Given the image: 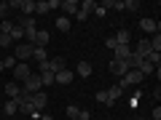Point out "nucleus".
Segmentation results:
<instances>
[{
	"mask_svg": "<svg viewBox=\"0 0 161 120\" xmlns=\"http://www.w3.org/2000/svg\"><path fill=\"white\" fill-rule=\"evenodd\" d=\"M124 6H126V11H137V8H140V0H124Z\"/></svg>",
	"mask_w": 161,
	"mask_h": 120,
	"instance_id": "cd10ccee",
	"label": "nucleus"
},
{
	"mask_svg": "<svg viewBox=\"0 0 161 120\" xmlns=\"http://www.w3.org/2000/svg\"><path fill=\"white\" fill-rule=\"evenodd\" d=\"M59 8H62L64 13H70V16H75V13H78V0H62Z\"/></svg>",
	"mask_w": 161,
	"mask_h": 120,
	"instance_id": "f8f14e48",
	"label": "nucleus"
},
{
	"mask_svg": "<svg viewBox=\"0 0 161 120\" xmlns=\"http://www.w3.org/2000/svg\"><path fill=\"white\" fill-rule=\"evenodd\" d=\"M94 13H97V16H99V19H102V16H105V13H108V8H105V6H97V8H94Z\"/></svg>",
	"mask_w": 161,
	"mask_h": 120,
	"instance_id": "2f4dec72",
	"label": "nucleus"
},
{
	"mask_svg": "<svg viewBox=\"0 0 161 120\" xmlns=\"http://www.w3.org/2000/svg\"><path fill=\"white\" fill-rule=\"evenodd\" d=\"M8 8H22V0H8Z\"/></svg>",
	"mask_w": 161,
	"mask_h": 120,
	"instance_id": "f704fd0d",
	"label": "nucleus"
},
{
	"mask_svg": "<svg viewBox=\"0 0 161 120\" xmlns=\"http://www.w3.org/2000/svg\"><path fill=\"white\" fill-rule=\"evenodd\" d=\"M73 120H78V118H73Z\"/></svg>",
	"mask_w": 161,
	"mask_h": 120,
	"instance_id": "58836bf2",
	"label": "nucleus"
},
{
	"mask_svg": "<svg viewBox=\"0 0 161 120\" xmlns=\"http://www.w3.org/2000/svg\"><path fill=\"white\" fill-rule=\"evenodd\" d=\"M78 112H80V109L75 107V104H70V107H67V120H73V118H78Z\"/></svg>",
	"mask_w": 161,
	"mask_h": 120,
	"instance_id": "c85d7f7f",
	"label": "nucleus"
},
{
	"mask_svg": "<svg viewBox=\"0 0 161 120\" xmlns=\"http://www.w3.org/2000/svg\"><path fill=\"white\" fill-rule=\"evenodd\" d=\"M46 64H48V69H51L54 75H57V72H62V69H67V62H64L62 56H54V59H48Z\"/></svg>",
	"mask_w": 161,
	"mask_h": 120,
	"instance_id": "6e6552de",
	"label": "nucleus"
},
{
	"mask_svg": "<svg viewBox=\"0 0 161 120\" xmlns=\"http://www.w3.org/2000/svg\"><path fill=\"white\" fill-rule=\"evenodd\" d=\"M38 91H43V83H40V75L32 72V75L22 83V93H38Z\"/></svg>",
	"mask_w": 161,
	"mask_h": 120,
	"instance_id": "f257e3e1",
	"label": "nucleus"
},
{
	"mask_svg": "<svg viewBox=\"0 0 161 120\" xmlns=\"http://www.w3.org/2000/svg\"><path fill=\"white\" fill-rule=\"evenodd\" d=\"M134 56H140V59H148V56H150V43H148V40H140V43H137Z\"/></svg>",
	"mask_w": 161,
	"mask_h": 120,
	"instance_id": "4468645a",
	"label": "nucleus"
},
{
	"mask_svg": "<svg viewBox=\"0 0 161 120\" xmlns=\"http://www.w3.org/2000/svg\"><path fill=\"white\" fill-rule=\"evenodd\" d=\"M113 40H115V46H129V43H132V32H129V29H118V32L113 35Z\"/></svg>",
	"mask_w": 161,
	"mask_h": 120,
	"instance_id": "1a4fd4ad",
	"label": "nucleus"
},
{
	"mask_svg": "<svg viewBox=\"0 0 161 120\" xmlns=\"http://www.w3.org/2000/svg\"><path fill=\"white\" fill-rule=\"evenodd\" d=\"M129 69H132V67H129V62H126V59H124V62H121V59H110V72H113L118 80L124 78V75H126Z\"/></svg>",
	"mask_w": 161,
	"mask_h": 120,
	"instance_id": "20e7f679",
	"label": "nucleus"
},
{
	"mask_svg": "<svg viewBox=\"0 0 161 120\" xmlns=\"http://www.w3.org/2000/svg\"><path fill=\"white\" fill-rule=\"evenodd\" d=\"M94 96H97V102H99V104H110V102H108V91H97Z\"/></svg>",
	"mask_w": 161,
	"mask_h": 120,
	"instance_id": "c756f323",
	"label": "nucleus"
},
{
	"mask_svg": "<svg viewBox=\"0 0 161 120\" xmlns=\"http://www.w3.org/2000/svg\"><path fill=\"white\" fill-rule=\"evenodd\" d=\"M0 62H3V67H6V69H14V67H16V59H14V53H3V56H0Z\"/></svg>",
	"mask_w": 161,
	"mask_h": 120,
	"instance_id": "6ab92c4d",
	"label": "nucleus"
},
{
	"mask_svg": "<svg viewBox=\"0 0 161 120\" xmlns=\"http://www.w3.org/2000/svg\"><path fill=\"white\" fill-rule=\"evenodd\" d=\"M78 8H80V11H86V13H92L94 8H97V3H94V0H83V3H78Z\"/></svg>",
	"mask_w": 161,
	"mask_h": 120,
	"instance_id": "b1692460",
	"label": "nucleus"
},
{
	"mask_svg": "<svg viewBox=\"0 0 161 120\" xmlns=\"http://www.w3.org/2000/svg\"><path fill=\"white\" fill-rule=\"evenodd\" d=\"M35 13H48V3H46V0L35 3Z\"/></svg>",
	"mask_w": 161,
	"mask_h": 120,
	"instance_id": "bb28decb",
	"label": "nucleus"
},
{
	"mask_svg": "<svg viewBox=\"0 0 161 120\" xmlns=\"http://www.w3.org/2000/svg\"><path fill=\"white\" fill-rule=\"evenodd\" d=\"M30 102H32V107H35V109H38V112H40V109H43V107H46V104H48V93L38 91V93H32V96H30Z\"/></svg>",
	"mask_w": 161,
	"mask_h": 120,
	"instance_id": "39448f33",
	"label": "nucleus"
},
{
	"mask_svg": "<svg viewBox=\"0 0 161 120\" xmlns=\"http://www.w3.org/2000/svg\"><path fill=\"white\" fill-rule=\"evenodd\" d=\"M11 27H14V22H3V27H0V32H11Z\"/></svg>",
	"mask_w": 161,
	"mask_h": 120,
	"instance_id": "72a5a7b5",
	"label": "nucleus"
},
{
	"mask_svg": "<svg viewBox=\"0 0 161 120\" xmlns=\"http://www.w3.org/2000/svg\"><path fill=\"white\" fill-rule=\"evenodd\" d=\"M11 72H14V83H24V80L32 75V69H30V64H27V62H19L16 67L11 69Z\"/></svg>",
	"mask_w": 161,
	"mask_h": 120,
	"instance_id": "7ed1b4c3",
	"label": "nucleus"
},
{
	"mask_svg": "<svg viewBox=\"0 0 161 120\" xmlns=\"http://www.w3.org/2000/svg\"><path fill=\"white\" fill-rule=\"evenodd\" d=\"M148 43H150V51H156V53H158V51H161V32H156L153 38L148 40Z\"/></svg>",
	"mask_w": 161,
	"mask_h": 120,
	"instance_id": "412c9836",
	"label": "nucleus"
},
{
	"mask_svg": "<svg viewBox=\"0 0 161 120\" xmlns=\"http://www.w3.org/2000/svg\"><path fill=\"white\" fill-rule=\"evenodd\" d=\"M22 13L24 16H32L35 13V0H22Z\"/></svg>",
	"mask_w": 161,
	"mask_h": 120,
	"instance_id": "aec40b11",
	"label": "nucleus"
},
{
	"mask_svg": "<svg viewBox=\"0 0 161 120\" xmlns=\"http://www.w3.org/2000/svg\"><path fill=\"white\" fill-rule=\"evenodd\" d=\"M0 72H6V67H3V62H0Z\"/></svg>",
	"mask_w": 161,
	"mask_h": 120,
	"instance_id": "4c0bfd02",
	"label": "nucleus"
},
{
	"mask_svg": "<svg viewBox=\"0 0 161 120\" xmlns=\"http://www.w3.org/2000/svg\"><path fill=\"white\" fill-rule=\"evenodd\" d=\"M48 3V11H54V8H59V3H62V0H46Z\"/></svg>",
	"mask_w": 161,
	"mask_h": 120,
	"instance_id": "473e14b6",
	"label": "nucleus"
},
{
	"mask_svg": "<svg viewBox=\"0 0 161 120\" xmlns=\"http://www.w3.org/2000/svg\"><path fill=\"white\" fill-rule=\"evenodd\" d=\"M132 51H134L132 46H115L113 48V59H121V62H124V59L132 56Z\"/></svg>",
	"mask_w": 161,
	"mask_h": 120,
	"instance_id": "9d476101",
	"label": "nucleus"
},
{
	"mask_svg": "<svg viewBox=\"0 0 161 120\" xmlns=\"http://www.w3.org/2000/svg\"><path fill=\"white\" fill-rule=\"evenodd\" d=\"M40 120H51V115H40Z\"/></svg>",
	"mask_w": 161,
	"mask_h": 120,
	"instance_id": "e433bc0d",
	"label": "nucleus"
},
{
	"mask_svg": "<svg viewBox=\"0 0 161 120\" xmlns=\"http://www.w3.org/2000/svg\"><path fill=\"white\" fill-rule=\"evenodd\" d=\"M92 62H78V67H75V75H80V78H92Z\"/></svg>",
	"mask_w": 161,
	"mask_h": 120,
	"instance_id": "ddd939ff",
	"label": "nucleus"
},
{
	"mask_svg": "<svg viewBox=\"0 0 161 120\" xmlns=\"http://www.w3.org/2000/svg\"><path fill=\"white\" fill-rule=\"evenodd\" d=\"M3 112H6V118L16 115V112H19V104H16V99H8V102L3 104Z\"/></svg>",
	"mask_w": 161,
	"mask_h": 120,
	"instance_id": "dca6fc26",
	"label": "nucleus"
},
{
	"mask_svg": "<svg viewBox=\"0 0 161 120\" xmlns=\"http://www.w3.org/2000/svg\"><path fill=\"white\" fill-rule=\"evenodd\" d=\"M8 35H11V40H14V43H22V40H24V27L14 24V27H11V32H8Z\"/></svg>",
	"mask_w": 161,
	"mask_h": 120,
	"instance_id": "a211bd4d",
	"label": "nucleus"
},
{
	"mask_svg": "<svg viewBox=\"0 0 161 120\" xmlns=\"http://www.w3.org/2000/svg\"><path fill=\"white\" fill-rule=\"evenodd\" d=\"M153 120H161V107L156 104V109H153Z\"/></svg>",
	"mask_w": 161,
	"mask_h": 120,
	"instance_id": "c9c22d12",
	"label": "nucleus"
},
{
	"mask_svg": "<svg viewBox=\"0 0 161 120\" xmlns=\"http://www.w3.org/2000/svg\"><path fill=\"white\" fill-rule=\"evenodd\" d=\"M32 51H35V46H30V43H16V48H14V59H16V62H27V64H30Z\"/></svg>",
	"mask_w": 161,
	"mask_h": 120,
	"instance_id": "f03ea898",
	"label": "nucleus"
},
{
	"mask_svg": "<svg viewBox=\"0 0 161 120\" xmlns=\"http://www.w3.org/2000/svg\"><path fill=\"white\" fill-rule=\"evenodd\" d=\"M48 40H51V35H48L46 29H38V38H35V46L46 48V46H48Z\"/></svg>",
	"mask_w": 161,
	"mask_h": 120,
	"instance_id": "f3484780",
	"label": "nucleus"
},
{
	"mask_svg": "<svg viewBox=\"0 0 161 120\" xmlns=\"http://www.w3.org/2000/svg\"><path fill=\"white\" fill-rule=\"evenodd\" d=\"M78 120H92V112H89V109H80V112H78Z\"/></svg>",
	"mask_w": 161,
	"mask_h": 120,
	"instance_id": "7c9ffc66",
	"label": "nucleus"
},
{
	"mask_svg": "<svg viewBox=\"0 0 161 120\" xmlns=\"http://www.w3.org/2000/svg\"><path fill=\"white\" fill-rule=\"evenodd\" d=\"M121 93H124V91H121V88H118V86H113V88H110V91H108V102H110V104H113V102H115V99H118V96H121Z\"/></svg>",
	"mask_w": 161,
	"mask_h": 120,
	"instance_id": "a878e982",
	"label": "nucleus"
},
{
	"mask_svg": "<svg viewBox=\"0 0 161 120\" xmlns=\"http://www.w3.org/2000/svg\"><path fill=\"white\" fill-rule=\"evenodd\" d=\"M6 96L8 99H19V96H22V86L14 83V80H11V83H6Z\"/></svg>",
	"mask_w": 161,
	"mask_h": 120,
	"instance_id": "9b49d317",
	"label": "nucleus"
},
{
	"mask_svg": "<svg viewBox=\"0 0 161 120\" xmlns=\"http://www.w3.org/2000/svg\"><path fill=\"white\" fill-rule=\"evenodd\" d=\"M57 29H62V32H70V19H67V16H59V19H57Z\"/></svg>",
	"mask_w": 161,
	"mask_h": 120,
	"instance_id": "5701e85b",
	"label": "nucleus"
},
{
	"mask_svg": "<svg viewBox=\"0 0 161 120\" xmlns=\"http://www.w3.org/2000/svg\"><path fill=\"white\" fill-rule=\"evenodd\" d=\"M140 29H142V32H148V35H156L158 32V24H156V19H140Z\"/></svg>",
	"mask_w": 161,
	"mask_h": 120,
	"instance_id": "0eeeda50",
	"label": "nucleus"
},
{
	"mask_svg": "<svg viewBox=\"0 0 161 120\" xmlns=\"http://www.w3.org/2000/svg\"><path fill=\"white\" fill-rule=\"evenodd\" d=\"M73 78H75V72H70V69H62V72L54 75V83H59V86H70V83H73Z\"/></svg>",
	"mask_w": 161,
	"mask_h": 120,
	"instance_id": "423d86ee",
	"label": "nucleus"
},
{
	"mask_svg": "<svg viewBox=\"0 0 161 120\" xmlns=\"http://www.w3.org/2000/svg\"><path fill=\"white\" fill-rule=\"evenodd\" d=\"M140 120H145V118H140Z\"/></svg>",
	"mask_w": 161,
	"mask_h": 120,
	"instance_id": "ea45409f",
	"label": "nucleus"
},
{
	"mask_svg": "<svg viewBox=\"0 0 161 120\" xmlns=\"http://www.w3.org/2000/svg\"><path fill=\"white\" fill-rule=\"evenodd\" d=\"M11 43H14L11 35H8V32H0V51H3V48H11Z\"/></svg>",
	"mask_w": 161,
	"mask_h": 120,
	"instance_id": "4be33fe9",
	"label": "nucleus"
},
{
	"mask_svg": "<svg viewBox=\"0 0 161 120\" xmlns=\"http://www.w3.org/2000/svg\"><path fill=\"white\" fill-rule=\"evenodd\" d=\"M137 69H140V72H142V75H150V72H156V67H153V64H150V62H148V59H145V62H142V64H140V67H137Z\"/></svg>",
	"mask_w": 161,
	"mask_h": 120,
	"instance_id": "393cba45",
	"label": "nucleus"
},
{
	"mask_svg": "<svg viewBox=\"0 0 161 120\" xmlns=\"http://www.w3.org/2000/svg\"><path fill=\"white\" fill-rule=\"evenodd\" d=\"M32 62H48V48H40V46H35V51H32Z\"/></svg>",
	"mask_w": 161,
	"mask_h": 120,
	"instance_id": "2eb2a0df",
	"label": "nucleus"
}]
</instances>
